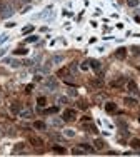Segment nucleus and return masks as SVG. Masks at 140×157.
<instances>
[{"label":"nucleus","instance_id":"nucleus-40","mask_svg":"<svg viewBox=\"0 0 140 157\" xmlns=\"http://www.w3.org/2000/svg\"><path fill=\"white\" fill-rule=\"evenodd\" d=\"M2 136H4V129L0 127V137H2Z\"/></svg>","mask_w":140,"mask_h":157},{"label":"nucleus","instance_id":"nucleus-35","mask_svg":"<svg viewBox=\"0 0 140 157\" xmlns=\"http://www.w3.org/2000/svg\"><path fill=\"white\" fill-rule=\"evenodd\" d=\"M68 95H70V97H77L79 94H77V90H75V89H70V90H68Z\"/></svg>","mask_w":140,"mask_h":157},{"label":"nucleus","instance_id":"nucleus-5","mask_svg":"<svg viewBox=\"0 0 140 157\" xmlns=\"http://www.w3.org/2000/svg\"><path fill=\"white\" fill-rule=\"evenodd\" d=\"M127 57V49L125 47H120V49L115 50V59H119V60H123Z\"/></svg>","mask_w":140,"mask_h":157},{"label":"nucleus","instance_id":"nucleus-17","mask_svg":"<svg viewBox=\"0 0 140 157\" xmlns=\"http://www.w3.org/2000/svg\"><path fill=\"white\" fill-rule=\"evenodd\" d=\"M122 84H123V77H119V78H114L110 85H112V87H120Z\"/></svg>","mask_w":140,"mask_h":157},{"label":"nucleus","instance_id":"nucleus-31","mask_svg":"<svg viewBox=\"0 0 140 157\" xmlns=\"http://www.w3.org/2000/svg\"><path fill=\"white\" fill-rule=\"evenodd\" d=\"M55 112H58V107H50V109H47L45 114H55Z\"/></svg>","mask_w":140,"mask_h":157},{"label":"nucleus","instance_id":"nucleus-41","mask_svg":"<svg viewBox=\"0 0 140 157\" xmlns=\"http://www.w3.org/2000/svg\"><path fill=\"white\" fill-rule=\"evenodd\" d=\"M22 2H23V4H30V2H32V0H22Z\"/></svg>","mask_w":140,"mask_h":157},{"label":"nucleus","instance_id":"nucleus-23","mask_svg":"<svg viewBox=\"0 0 140 157\" xmlns=\"http://www.w3.org/2000/svg\"><path fill=\"white\" fill-rule=\"evenodd\" d=\"M77 105H79V107L82 109V111H85V109H89V104H87L85 100H79V102H77Z\"/></svg>","mask_w":140,"mask_h":157},{"label":"nucleus","instance_id":"nucleus-9","mask_svg":"<svg viewBox=\"0 0 140 157\" xmlns=\"http://www.w3.org/2000/svg\"><path fill=\"white\" fill-rule=\"evenodd\" d=\"M20 117L22 119H32L33 117V112L30 111V109H23V111H20Z\"/></svg>","mask_w":140,"mask_h":157},{"label":"nucleus","instance_id":"nucleus-12","mask_svg":"<svg viewBox=\"0 0 140 157\" xmlns=\"http://www.w3.org/2000/svg\"><path fill=\"white\" fill-rule=\"evenodd\" d=\"M127 89H129L132 94H137V90H138L137 89V84L133 82V80H129V82H127Z\"/></svg>","mask_w":140,"mask_h":157},{"label":"nucleus","instance_id":"nucleus-1","mask_svg":"<svg viewBox=\"0 0 140 157\" xmlns=\"http://www.w3.org/2000/svg\"><path fill=\"white\" fill-rule=\"evenodd\" d=\"M14 15V5H10L8 2H5V0H2L0 2V17L2 18H8Z\"/></svg>","mask_w":140,"mask_h":157},{"label":"nucleus","instance_id":"nucleus-20","mask_svg":"<svg viewBox=\"0 0 140 157\" xmlns=\"http://www.w3.org/2000/svg\"><path fill=\"white\" fill-rule=\"evenodd\" d=\"M130 147H133V149H140V139H132V140H130Z\"/></svg>","mask_w":140,"mask_h":157},{"label":"nucleus","instance_id":"nucleus-11","mask_svg":"<svg viewBox=\"0 0 140 157\" xmlns=\"http://www.w3.org/2000/svg\"><path fill=\"white\" fill-rule=\"evenodd\" d=\"M93 146H95V149H98V150H102V149H105L107 147V144L104 142L102 139H95V142H93Z\"/></svg>","mask_w":140,"mask_h":157},{"label":"nucleus","instance_id":"nucleus-24","mask_svg":"<svg viewBox=\"0 0 140 157\" xmlns=\"http://www.w3.org/2000/svg\"><path fill=\"white\" fill-rule=\"evenodd\" d=\"M18 107H20L18 104H12V105H10V111L14 112V114H20V109H18Z\"/></svg>","mask_w":140,"mask_h":157},{"label":"nucleus","instance_id":"nucleus-7","mask_svg":"<svg viewBox=\"0 0 140 157\" xmlns=\"http://www.w3.org/2000/svg\"><path fill=\"white\" fill-rule=\"evenodd\" d=\"M23 152H25V144L23 142H18L14 147V150H12V154H23Z\"/></svg>","mask_w":140,"mask_h":157},{"label":"nucleus","instance_id":"nucleus-30","mask_svg":"<svg viewBox=\"0 0 140 157\" xmlns=\"http://www.w3.org/2000/svg\"><path fill=\"white\" fill-rule=\"evenodd\" d=\"M65 136H67V137H73V136H75V130H72V129H65Z\"/></svg>","mask_w":140,"mask_h":157},{"label":"nucleus","instance_id":"nucleus-43","mask_svg":"<svg viewBox=\"0 0 140 157\" xmlns=\"http://www.w3.org/2000/svg\"><path fill=\"white\" fill-rule=\"evenodd\" d=\"M138 120H140V119H138Z\"/></svg>","mask_w":140,"mask_h":157},{"label":"nucleus","instance_id":"nucleus-25","mask_svg":"<svg viewBox=\"0 0 140 157\" xmlns=\"http://www.w3.org/2000/svg\"><path fill=\"white\" fill-rule=\"evenodd\" d=\"M62 60H64V55H54V59H52V64H60Z\"/></svg>","mask_w":140,"mask_h":157},{"label":"nucleus","instance_id":"nucleus-18","mask_svg":"<svg viewBox=\"0 0 140 157\" xmlns=\"http://www.w3.org/2000/svg\"><path fill=\"white\" fill-rule=\"evenodd\" d=\"M52 149H54V152H57V154H65V152H67V150H65V147L58 146V144H55V146L52 147Z\"/></svg>","mask_w":140,"mask_h":157},{"label":"nucleus","instance_id":"nucleus-29","mask_svg":"<svg viewBox=\"0 0 140 157\" xmlns=\"http://www.w3.org/2000/svg\"><path fill=\"white\" fill-rule=\"evenodd\" d=\"M90 84H92V85H95V87H102V85H104V82H100V78H93Z\"/></svg>","mask_w":140,"mask_h":157},{"label":"nucleus","instance_id":"nucleus-2","mask_svg":"<svg viewBox=\"0 0 140 157\" xmlns=\"http://www.w3.org/2000/svg\"><path fill=\"white\" fill-rule=\"evenodd\" d=\"M75 119H77V112L73 109H65L64 114H62V120L65 122H73Z\"/></svg>","mask_w":140,"mask_h":157},{"label":"nucleus","instance_id":"nucleus-4","mask_svg":"<svg viewBox=\"0 0 140 157\" xmlns=\"http://www.w3.org/2000/svg\"><path fill=\"white\" fill-rule=\"evenodd\" d=\"M90 67L97 72L98 75H102V64L98 60H95V59H90Z\"/></svg>","mask_w":140,"mask_h":157},{"label":"nucleus","instance_id":"nucleus-16","mask_svg":"<svg viewBox=\"0 0 140 157\" xmlns=\"http://www.w3.org/2000/svg\"><path fill=\"white\" fill-rule=\"evenodd\" d=\"M72 154H73V155H83L85 150H83L80 146H77V147H73V149H72Z\"/></svg>","mask_w":140,"mask_h":157},{"label":"nucleus","instance_id":"nucleus-42","mask_svg":"<svg viewBox=\"0 0 140 157\" xmlns=\"http://www.w3.org/2000/svg\"><path fill=\"white\" fill-rule=\"evenodd\" d=\"M138 70H140V67H138Z\"/></svg>","mask_w":140,"mask_h":157},{"label":"nucleus","instance_id":"nucleus-33","mask_svg":"<svg viewBox=\"0 0 140 157\" xmlns=\"http://www.w3.org/2000/svg\"><path fill=\"white\" fill-rule=\"evenodd\" d=\"M35 40H39V37H37V35H30V37H27L25 42H35Z\"/></svg>","mask_w":140,"mask_h":157},{"label":"nucleus","instance_id":"nucleus-14","mask_svg":"<svg viewBox=\"0 0 140 157\" xmlns=\"http://www.w3.org/2000/svg\"><path fill=\"white\" fill-rule=\"evenodd\" d=\"M80 147L85 150V154H93V152H95V149H93L90 144H80Z\"/></svg>","mask_w":140,"mask_h":157},{"label":"nucleus","instance_id":"nucleus-34","mask_svg":"<svg viewBox=\"0 0 140 157\" xmlns=\"http://www.w3.org/2000/svg\"><path fill=\"white\" fill-rule=\"evenodd\" d=\"M58 75H60V77H65V75H68V70L67 69H62V70H58Z\"/></svg>","mask_w":140,"mask_h":157},{"label":"nucleus","instance_id":"nucleus-28","mask_svg":"<svg viewBox=\"0 0 140 157\" xmlns=\"http://www.w3.org/2000/svg\"><path fill=\"white\" fill-rule=\"evenodd\" d=\"M45 104H47V99H45V97H39V100H37V105H39V107H43Z\"/></svg>","mask_w":140,"mask_h":157},{"label":"nucleus","instance_id":"nucleus-32","mask_svg":"<svg viewBox=\"0 0 140 157\" xmlns=\"http://www.w3.org/2000/svg\"><path fill=\"white\" fill-rule=\"evenodd\" d=\"M7 39H8V35H7V34H4V35H0V45L7 42Z\"/></svg>","mask_w":140,"mask_h":157},{"label":"nucleus","instance_id":"nucleus-26","mask_svg":"<svg viewBox=\"0 0 140 157\" xmlns=\"http://www.w3.org/2000/svg\"><path fill=\"white\" fill-rule=\"evenodd\" d=\"M138 4H140V0H127L129 7H138Z\"/></svg>","mask_w":140,"mask_h":157},{"label":"nucleus","instance_id":"nucleus-22","mask_svg":"<svg viewBox=\"0 0 140 157\" xmlns=\"http://www.w3.org/2000/svg\"><path fill=\"white\" fill-rule=\"evenodd\" d=\"M130 52H132L133 55H140V47L138 45H132L130 47Z\"/></svg>","mask_w":140,"mask_h":157},{"label":"nucleus","instance_id":"nucleus-15","mask_svg":"<svg viewBox=\"0 0 140 157\" xmlns=\"http://www.w3.org/2000/svg\"><path fill=\"white\" fill-rule=\"evenodd\" d=\"M33 30H35V27H33V25H25V27L22 29V34H23V35H29V34H32Z\"/></svg>","mask_w":140,"mask_h":157},{"label":"nucleus","instance_id":"nucleus-10","mask_svg":"<svg viewBox=\"0 0 140 157\" xmlns=\"http://www.w3.org/2000/svg\"><path fill=\"white\" fill-rule=\"evenodd\" d=\"M4 62H5V64H8V65H12V67H20V65H22V62L15 60V59H4Z\"/></svg>","mask_w":140,"mask_h":157},{"label":"nucleus","instance_id":"nucleus-21","mask_svg":"<svg viewBox=\"0 0 140 157\" xmlns=\"http://www.w3.org/2000/svg\"><path fill=\"white\" fill-rule=\"evenodd\" d=\"M33 127L35 129H40V130H43V129L47 127L45 124H43V122H40V120H37V122H33Z\"/></svg>","mask_w":140,"mask_h":157},{"label":"nucleus","instance_id":"nucleus-19","mask_svg":"<svg viewBox=\"0 0 140 157\" xmlns=\"http://www.w3.org/2000/svg\"><path fill=\"white\" fill-rule=\"evenodd\" d=\"M14 54L15 55H25V54H29V50L23 49V47H20V49H15L14 50Z\"/></svg>","mask_w":140,"mask_h":157},{"label":"nucleus","instance_id":"nucleus-36","mask_svg":"<svg viewBox=\"0 0 140 157\" xmlns=\"http://www.w3.org/2000/svg\"><path fill=\"white\" fill-rule=\"evenodd\" d=\"M58 102H60V104H68V99H67V97H60Z\"/></svg>","mask_w":140,"mask_h":157},{"label":"nucleus","instance_id":"nucleus-37","mask_svg":"<svg viewBox=\"0 0 140 157\" xmlns=\"http://www.w3.org/2000/svg\"><path fill=\"white\" fill-rule=\"evenodd\" d=\"M54 125H57V127H60V125H62V122L58 120V119H55V120H54Z\"/></svg>","mask_w":140,"mask_h":157},{"label":"nucleus","instance_id":"nucleus-6","mask_svg":"<svg viewBox=\"0 0 140 157\" xmlns=\"http://www.w3.org/2000/svg\"><path fill=\"white\" fill-rule=\"evenodd\" d=\"M123 104H125L127 107H137V105H138L137 99H132V97H125V99H123Z\"/></svg>","mask_w":140,"mask_h":157},{"label":"nucleus","instance_id":"nucleus-3","mask_svg":"<svg viewBox=\"0 0 140 157\" xmlns=\"http://www.w3.org/2000/svg\"><path fill=\"white\" fill-rule=\"evenodd\" d=\"M45 87H47V89H50V90H55V89L58 87V82L55 80L54 77H48V78L45 80Z\"/></svg>","mask_w":140,"mask_h":157},{"label":"nucleus","instance_id":"nucleus-38","mask_svg":"<svg viewBox=\"0 0 140 157\" xmlns=\"http://www.w3.org/2000/svg\"><path fill=\"white\" fill-rule=\"evenodd\" d=\"M35 82H39V80H42V75H35V78H33Z\"/></svg>","mask_w":140,"mask_h":157},{"label":"nucleus","instance_id":"nucleus-8","mask_svg":"<svg viewBox=\"0 0 140 157\" xmlns=\"http://www.w3.org/2000/svg\"><path fill=\"white\" fill-rule=\"evenodd\" d=\"M105 112H108V114H115V112H117V105H115L114 102H107V104H105Z\"/></svg>","mask_w":140,"mask_h":157},{"label":"nucleus","instance_id":"nucleus-39","mask_svg":"<svg viewBox=\"0 0 140 157\" xmlns=\"http://www.w3.org/2000/svg\"><path fill=\"white\" fill-rule=\"evenodd\" d=\"M4 54H5V49H2V50H0V57H2Z\"/></svg>","mask_w":140,"mask_h":157},{"label":"nucleus","instance_id":"nucleus-13","mask_svg":"<svg viewBox=\"0 0 140 157\" xmlns=\"http://www.w3.org/2000/svg\"><path fill=\"white\" fill-rule=\"evenodd\" d=\"M30 142H32L35 147H42L43 146V142L39 139V137H35V136H30Z\"/></svg>","mask_w":140,"mask_h":157},{"label":"nucleus","instance_id":"nucleus-27","mask_svg":"<svg viewBox=\"0 0 140 157\" xmlns=\"http://www.w3.org/2000/svg\"><path fill=\"white\" fill-rule=\"evenodd\" d=\"M80 69H82V70H89L90 69V60H83L82 65H80Z\"/></svg>","mask_w":140,"mask_h":157}]
</instances>
